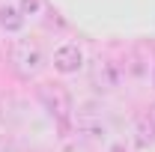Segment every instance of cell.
I'll return each instance as SVG.
<instances>
[{"instance_id":"5b68a950","label":"cell","mask_w":155,"mask_h":152,"mask_svg":"<svg viewBox=\"0 0 155 152\" xmlns=\"http://www.w3.org/2000/svg\"><path fill=\"white\" fill-rule=\"evenodd\" d=\"M75 131L84 134V137H93V140H101V137H104V122H101V116H96L93 111H78Z\"/></svg>"},{"instance_id":"8992f818","label":"cell","mask_w":155,"mask_h":152,"mask_svg":"<svg viewBox=\"0 0 155 152\" xmlns=\"http://www.w3.org/2000/svg\"><path fill=\"white\" fill-rule=\"evenodd\" d=\"M155 143V119L149 114H140L134 119V146L137 149H149Z\"/></svg>"},{"instance_id":"7a4b0ae2","label":"cell","mask_w":155,"mask_h":152,"mask_svg":"<svg viewBox=\"0 0 155 152\" xmlns=\"http://www.w3.org/2000/svg\"><path fill=\"white\" fill-rule=\"evenodd\" d=\"M39 104L54 116L57 122H69L72 114H75V104H72V95L63 84H39Z\"/></svg>"},{"instance_id":"277c9868","label":"cell","mask_w":155,"mask_h":152,"mask_svg":"<svg viewBox=\"0 0 155 152\" xmlns=\"http://www.w3.org/2000/svg\"><path fill=\"white\" fill-rule=\"evenodd\" d=\"M81 66H84V51L78 48L75 42H63L54 51V69L60 75H75Z\"/></svg>"},{"instance_id":"6da1fadb","label":"cell","mask_w":155,"mask_h":152,"mask_svg":"<svg viewBox=\"0 0 155 152\" xmlns=\"http://www.w3.org/2000/svg\"><path fill=\"white\" fill-rule=\"evenodd\" d=\"M9 66L21 81H30L45 69V54L33 39H15L9 45Z\"/></svg>"},{"instance_id":"3957f363","label":"cell","mask_w":155,"mask_h":152,"mask_svg":"<svg viewBox=\"0 0 155 152\" xmlns=\"http://www.w3.org/2000/svg\"><path fill=\"white\" fill-rule=\"evenodd\" d=\"M90 81H93V87H96L98 93H110L116 90V84H119V69H116L110 60H93V66H90Z\"/></svg>"},{"instance_id":"52a82bcc","label":"cell","mask_w":155,"mask_h":152,"mask_svg":"<svg viewBox=\"0 0 155 152\" xmlns=\"http://www.w3.org/2000/svg\"><path fill=\"white\" fill-rule=\"evenodd\" d=\"M24 12L18 9V3H3L0 6V30H6V33H21V27H24Z\"/></svg>"},{"instance_id":"ba28073f","label":"cell","mask_w":155,"mask_h":152,"mask_svg":"<svg viewBox=\"0 0 155 152\" xmlns=\"http://www.w3.org/2000/svg\"><path fill=\"white\" fill-rule=\"evenodd\" d=\"M39 6H42L39 0H21V3H18V9L24 12V18H27V15H36V12H39Z\"/></svg>"}]
</instances>
